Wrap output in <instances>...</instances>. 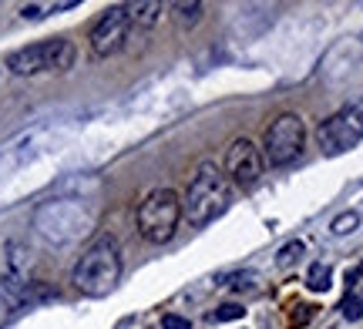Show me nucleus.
Returning a JSON list of instances; mask_svg holds the SVG:
<instances>
[{
  "label": "nucleus",
  "mask_w": 363,
  "mask_h": 329,
  "mask_svg": "<svg viewBox=\"0 0 363 329\" xmlns=\"http://www.w3.org/2000/svg\"><path fill=\"white\" fill-rule=\"evenodd\" d=\"M229 202H233L229 178H225L212 161H202V165L192 171V182H189V188H185L182 215H185L195 229H202V225L216 222L222 212L229 209Z\"/></svg>",
  "instance_id": "f257e3e1"
},
{
  "label": "nucleus",
  "mask_w": 363,
  "mask_h": 329,
  "mask_svg": "<svg viewBox=\"0 0 363 329\" xmlns=\"http://www.w3.org/2000/svg\"><path fill=\"white\" fill-rule=\"evenodd\" d=\"M118 279H121V246L111 236H98L81 252L78 265H74V286L84 296L101 299L108 292H115Z\"/></svg>",
  "instance_id": "f03ea898"
},
{
  "label": "nucleus",
  "mask_w": 363,
  "mask_h": 329,
  "mask_svg": "<svg viewBox=\"0 0 363 329\" xmlns=\"http://www.w3.org/2000/svg\"><path fill=\"white\" fill-rule=\"evenodd\" d=\"M179 219H182V198H179V192H172V188L148 192V195L138 202V212H135V222H138L142 238L155 242V246H162V242H169V238L175 236Z\"/></svg>",
  "instance_id": "7ed1b4c3"
},
{
  "label": "nucleus",
  "mask_w": 363,
  "mask_h": 329,
  "mask_svg": "<svg viewBox=\"0 0 363 329\" xmlns=\"http://www.w3.org/2000/svg\"><path fill=\"white\" fill-rule=\"evenodd\" d=\"M74 44L67 37H51L40 40V44H27L21 51L7 54V67L21 78H30V74H40V71H67L74 64Z\"/></svg>",
  "instance_id": "20e7f679"
},
{
  "label": "nucleus",
  "mask_w": 363,
  "mask_h": 329,
  "mask_svg": "<svg viewBox=\"0 0 363 329\" xmlns=\"http://www.w3.org/2000/svg\"><path fill=\"white\" fill-rule=\"evenodd\" d=\"M363 138V98H353L350 105H343L337 115L316 128V142L323 148V155H343L350 148L360 145Z\"/></svg>",
  "instance_id": "39448f33"
},
{
  "label": "nucleus",
  "mask_w": 363,
  "mask_h": 329,
  "mask_svg": "<svg viewBox=\"0 0 363 329\" xmlns=\"http://www.w3.org/2000/svg\"><path fill=\"white\" fill-rule=\"evenodd\" d=\"M306 148V125L299 115H279L266 128V138H262V155L269 165L283 168V165H293V161L303 155Z\"/></svg>",
  "instance_id": "423d86ee"
},
{
  "label": "nucleus",
  "mask_w": 363,
  "mask_h": 329,
  "mask_svg": "<svg viewBox=\"0 0 363 329\" xmlns=\"http://www.w3.org/2000/svg\"><path fill=\"white\" fill-rule=\"evenodd\" d=\"M88 212H81L74 202H54L44 205L38 212V232L48 236L51 242H67V238H78L88 229Z\"/></svg>",
  "instance_id": "0eeeda50"
},
{
  "label": "nucleus",
  "mask_w": 363,
  "mask_h": 329,
  "mask_svg": "<svg viewBox=\"0 0 363 329\" xmlns=\"http://www.w3.org/2000/svg\"><path fill=\"white\" fill-rule=\"evenodd\" d=\"M128 27H131V17H128V7H125V4L108 7V11L98 17L94 30H91V51L98 54V57H111V54L125 44Z\"/></svg>",
  "instance_id": "6e6552de"
},
{
  "label": "nucleus",
  "mask_w": 363,
  "mask_h": 329,
  "mask_svg": "<svg viewBox=\"0 0 363 329\" xmlns=\"http://www.w3.org/2000/svg\"><path fill=\"white\" fill-rule=\"evenodd\" d=\"M262 155L259 148L252 145L249 138H239V142H233L229 145V151H225V178L233 185H242V188H249V185H256L262 178Z\"/></svg>",
  "instance_id": "1a4fd4ad"
},
{
  "label": "nucleus",
  "mask_w": 363,
  "mask_h": 329,
  "mask_svg": "<svg viewBox=\"0 0 363 329\" xmlns=\"http://www.w3.org/2000/svg\"><path fill=\"white\" fill-rule=\"evenodd\" d=\"M306 286H310L313 292H326L330 286H333V269L326 262H313L310 276H306Z\"/></svg>",
  "instance_id": "9d476101"
},
{
  "label": "nucleus",
  "mask_w": 363,
  "mask_h": 329,
  "mask_svg": "<svg viewBox=\"0 0 363 329\" xmlns=\"http://www.w3.org/2000/svg\"><path fill=\"white\" fill-rule=\"evenodd\" d=\"M158 11H162V4H131V7H128V17H131V24L152 27L158 21Z\"/></svg>",
  "instance_id": "9b49d317"
},
{
  "label": "nucleus",
  "mask_w": 363,
  "mask_h": 329,
  "mask_svg": "<svg viewBox=\"0 0 363 329\" xmlns=\"http://www.w3.org/2000/svg\"><path fill=\"white\" fill-rule=\"evenodd\" d=\"M360 229V212H340L337 219L330 222V232L337 238H343V236H353Z\"/></svg>",
  "instance_id": "f8f14e48"
},
{
  "label": "nucleus",
  "mask_w": 363,
  "mask_h": 329,
  "mask_svg": "<svg viewBox=\"0 0 363 329\" xmlns=\"http://www.w3.org/2000/svg\"><path fill=\"white\" fill-rule=\"evenodd\" d=\"M303 252H306V246L293 238V242H286L283 249L276 252V265H279V269H289V265H296V262H299V255H303Z\"/></svg>",
  "instance_id": "ddd939ff"
},
{
  "label": "nucleus",
  "mask_w": 363,
  "mask_h": 329,
  "mask_svg": "<svg viewBox=\"0 0 363 329\" xmlns=\"http://www.w3.org/2000/svg\"><path fill=\"white\" fill-rule=\"evenodd\" d=\"M202 13H206L202 4H175V21H182V24H195Z\"/></svg>",
  "instance_id": "4468645a"
},
{
  "label": "nucleus",
  "mask_w": 363,
  "mask_h": 329,
  "mask_svg": "<svg viewBox=\"0 0 363 329\" xmlns=\"http://www.w3.org/2000/svg\"><path fill=\"white\" fill-rule=\"evenodd\" d=\"M340 313H343V319H350V323H360L363 319V299L360 296H347V299L340 303Z\"/></svg>",
  "instance_id": "2eb2a0df"
},
{
  "label": "nucleus",
  "mask_w": 363,
  "mask_h": 329,
  "mask_svg": "<svg viewBox=\"0 0 363 329\" xmlns=\"http://www.w3.org/2000/svg\"><path fill=\"white\" fill-rule=\"evenodd\" d=\"M242 316H246V309H242V306H235V303H225V306H219V309L212 313L216 323H225V319H242Z\"/></svg>",
  "instance_id": "dca6fc26"
},
{
  "label": "nucleus",
  "mask_w": 363,
  "mask_h": 329,
  "mask_svg": "<svg viewBox=\"0 0 363 329\" xmlns=\"http://www.w3.org/2000/svg\"><path fill=\"white\" fill-rule=\"evenodd\" d=\"M229 289H235V292H246V289H252L256 286V276L252 272H235V276H229V282H225Z\"/></svg>",
  "instance_id": "f3484780"
},
{
  "label": "nucleus",
  "mask_w": 363,
  "mask_h": 329,
  "mask_svg": "<svg viewBox=\"0 0 363 329\" xmlns=\"http://www.w3.org/2000/svg\"><path fill=\"white\" fill-rule=\"evenodd\" d=\"M162 329H192L185 316H162Z\"/></svg>",
  "instance_id": "a211bd4d"
},
{
  "label": "nucleus",
  "mask_w": 363,
  "mask_h": 329,
  "mask_svg": "<svg viewBox=\"0 0 363 329\" xmlns=\"http://www.w3.org/2000/svg\"><path fill=\"white\" fill-rule=\"evenodd\" d=\"M21 13H24L27 21H38V17H44V7L40 4H27V7H21Z\"/></svg>",
  "instance_id": "6ab92c4d"
},
{
  "label": "nucleus",
  "mask_w": 363,
  "mask_h": 329,
  "mask_svg": "<svg viewBox=\"0 0 363 329\" xmlns=\"http://www.w3.org/2000/svg\"><path fill=\"white\" fill-rule=\"evenodd\" d=\"M360 276H363V265H357V269H353L350 276H347V282H350V286H353V282H357V279H360Z\"/></svg>",
  "instance_id": "aec40b11"
}]
</instances>
